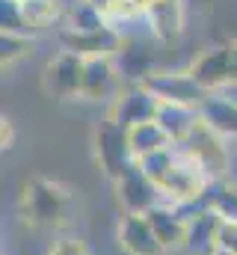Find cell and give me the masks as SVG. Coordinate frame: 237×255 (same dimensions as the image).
I'll use <instances>...</instances> for the list:
<instances>
[{"label": "cell", "instance_id": "1", "mask_svg": "<svg viewBox=\"0 0 237 255\" xmlns=\"http://www.w3.org/2000/svg\"><path fill=\"white\" fill-rule=\"evenodd\" d=\"M68 202H71V190L62 181L36 175V178H30L24 184L21 214H24V220L33 229H57V226H62V220H65Z\"/></svg>", "mask_w": 237, "mask_h": 255}, {"label": "cell", "instance_id": "2", "mask_svg": "<svg viewBox=\"0 0 237 255\" xmlns=\"http://www.w3.org/2000/svg\"><path fill=\"white\" fill-rule=\"evenodd\" d=\"M92 154H95L98 172L107 181L121 178L136 163L133 160V151H130V142H127V130L121 125H116L113 119H107V116L92 130Z\"/></svg>", "mask_w": 237, "mask_h": 255}, {"label": "cell", "instance_id": "3", "mask_svg": "<svg viewBox=\"0 0 237 255\" xmlns=\"http://www.w3.org/2000/svg\"><path fill=\"white\" fill-rule=\"evenodd\" d=\"M211 181H214V178H211L187 151H181V145H178L175 166H172V172H169V175L163 178V184H160L163 202H166V205H175V208L199 205L202 196L211 187Z\"/></svg>", "mask_w": 237, "mask_h": 255}, {"label": "cell", "instance_id": "4", "mask_svg": "<svg viewBox=\"0 0 237 255\" xmlns=\"http://www.w3.org/2000/svg\"><path fill=\"white\" fill-rule=\"evenodd\" d=\"M157 113H160V98L145 83H124L107 107V119H113L124 130L139 125V122L157 119Z\"/></svg>", "mask_w": 237, "mask_h": 255}, {"label": "cell", "instance_id": "5", "mask_svg": "<svg viewBox=\"0 0 237 255\" xmlns=\"http://www.w3.org/2000/svg\"><path fill=\"white\" fill-rule=\"evenodd\" d=\"M83 57L71 54V51H57L45 71H42V89L57 98V101H74L80 98V89H83Z\"/></svg>", "mask_w": 237, "mask_h": 255}, {"label": "cell", "instance_id": "6", "mask_svg": "<svg viewBox=\"0 0 237 255\" xmlns=\"http://www.w3.org/2000/svg\"><path fill=\"white\" fill-rule=\"evenodd\" d=\"M181 151H187L214 181L217 178H226V169H229V145H226V139L214 128H208L205 122L196 125V130L181 145Z\"/></svg>", "mask_w": 237, "mask_h": 255}, {"label": "cell", "instance_id": "7", "mask_svg": "<svg viewBox=\"0 0 237 255\" xmlns=\"http://www.w3.org/2000/svg\"><path fill=\"white\" fill-rule=\"evenodd\" d=\"M116 190V202L121 205L124 214H148L151 208L163 205V190L133 163L121 178L113 181Z\"/></svg>", "mask_w": 237, "mask_h": 255}, {"label": "cell", "instance_id": "8", "mask_svg": "<svg viewBox=\"0 0 237 255\" xmlns=\"http://www.w3.org/2000/svg\"><path fill=\"white\" fill-rule=\"evenodd\" d=\"M202 92H220L232 83V42L205 48L187 68Z\"/></svg>", "mask_w": 237, "mask_h": 255}, {"label": "cell", "instance_id": "9", "mask_svg": "<svg viewBox=\"0 0 237 255\" xmlns=\"http://www.w3.org/2000/svg\"><path fill=\"white\" fill-rule=\"evenodd\" d=\"M154 39H139V36H124L121 48L116 51V65L121 74V83H145L157 71V54H154Z\"/></svg>", "mask_w": 237, "mask_h": 255}, {"label": "cell", "instance_id": "10", "mask_svg": "<svg viewBox=\"0 0 237 255\" xmlns=\"http://www.w3.org/2000/svg\"><path fill=\"white\" fill-rule=\"evenodd\" d=\"M187 3L184 0H154L145 12V30L157 45H175L184 36V21H187Z\"/></svg>", "mask_w": 237, "mask_h": 255}, {"label": "cell", "instance_id": "11", "mask_svg": "<svg viewBox=\"0 0 237 255\" xmlns=\"http://www.w3.org/2000/svg\"><path fill=\"white\" fill-rule=\"evenodd\" d=\"M145 86L160 98V104H190V107H199L205 101L208 92L199 89V83L193 80V74L184 68V71H154Z\"/></svg>", "mask_w": 237, "mask_h": 255}, {"label": "cell", "instance_id": "12", "mask_svg": "<svg viewBox=\"0 0 237 255\" xmlns=\"http://www.w3.org/2000/svg\"><path fill=\"white\" fill-rule=\"evenodd\" d=\"M121 74L113 57H92L83 63L80 101H113L121 89Z\"/></svg>", "mask_w": 237, "mask_h": 255}, {"label": "cell", "instance_id": "13", "mask_svg": "<svg viewBox=\"0 0 237 255\" xmlns=\"http://www.w3.org/2000/svg\"><path fill=\"white\" fill-rule=\"evenodd\" d=\"M121 42H124V36L118 33L116 27H104L98 33H74L68 27L59 30L62 51H71V54H77L83 60H92V57H116Z\"/></svg>", "mask_w": 237, "mask_h": 255}, {"label": "cell", "instance_id": "14", "mask_svg": "<svg viewBox=\"0 0 237 255\" xmlns=\"http://www.w3.org/2000/svg\"><path fill=\"white\" fill-rule=\"evenodd\" d=\"M116 241L124 255H166L145 214H124L116 226Z\"/></svg>", "mask_w": 237, "mask_h": 255}, {"label": "cell", "instance_id": "15", "mask_svg": "<svg viewBox=\"0 0 237 255\" xmlns=\"http://www.w3.org/2000/svg\"><path fill=\"white\" fill-rule=\"evenodd\" d=\"M145 217H148V223H151V229H154V235H157V241L163 244L166 253L184 250V244H187V217H184L181 208L163 202V205L151 208Z\"/></svg>", "mask_w": 237, "mask_h": 255}, {"label": "cell", "instance_id": "16", "mask_svg": "<svg viewBox=\"0 0 237 255\" xmlns=\"http://www.w3.org/2000/svg\"><path fill=\"white\" fill-rule=\"evenodd\" d=\"M193 208H196L193 214H184L187 217V244H184V250L211 255L217 250V235H220L223 220L214 211L202 208V205H193Z\"/></svg>", "mask_w": 237, "mask_h": 255}, {"label": "cell", "instance_id": "17", "mask_svg": "<svg viewBox=\"0 0 237 255\" xmlns=\"http://www.w3.org/2000/svg\"><path fill=\"white\" fill-rule=\"evenodd\" d=\"M199 116L223 139H237V101L235 98H229L223 92H211L199 104Z\"/></svg>", "mask_w": 237, "mask_h": 255}, {"label": "cell", "instance_id": "18", "mask_svg": "<svg viewBox=\"0 0 237 255\" xmlns=\"http://www.w3.org/2000/svg\"><path fill=\"white\" fill-rule=\"evenodd\" d=\"M157 122L163 125V130L169 133L175 145H184L187 136L202 122V116H199V107H190V104H160Z\"/></svg>", "mask_w": 237, "mask_h": 255}, {"label": "cell", "instance_id": "19", "mask_svg": "<svg viewBox=\"0 0 237 255\" xmlns=\"http://www.w3.org/2000/svg\"><path fill=\"white\" fill-rule=\"evenodd\" d=\"M127 142H130L133 160H142V157H148V154H154V151H160V148L175 145L157 119H151V122H139V125L127 128Z\"/></svg>", "mask_w": 237, "mask_h": 255}, {"label": "cell", "instance_id": "20", "mask_svg": "<svg viewBox=\"0 0 237 255\" xmlns=\"http://www.w3.org/2000/svg\"><path fill=\"white\" fill-rule=\"evenodd\" d=\"M199 205L208 208V211H214L223 223H237V184H232L229 178L211 181V187L202 196Z\"/></svg>", "mask_w": 237, "mask_h": 255}, {"label": "cell", "instance_id": "21", "mask_svg": "<svg viewBox=\"0 0 237 255\" xmlns=\"http://www.w3.org/2000/svg\"><path fill=\"white\" fill-rule=\"evenodd\" d=\"M21 15L27 30H48L65 15L62 0H21Z\"/></svg>", "mask_w": 237, "mask_h": 255}, {"label": "cell", "instance_id": "22", "mask_svg": "<svg viewBox=\"0 0 237 255\" xmlns=\"http://www.w3.org/2000/svg\"><path fill=\"white\" fill-rule=\"evenodd\" d=\"M65 27L74 30V33H98V30L110 27V21H107V15H104L98 6L80 0L77 6H71V12H68V24H65Z\"/></svg>", "mask_w": 237, "mask_h": 255}, {"label": "cell", "instance_id": "23", "mask_svg": "<svg viewBox=\"0 0 237 255\" xmlns=\"http://www.w3.org/2000/svg\"><path fill=\"white\" fill-rule=\"evenodd\" d=\"M36 51V42L30 33H0V60H3V68H12L21 60L33 57Z\"/></svg>", "mask_w": 237, "mask_h": 255}, {"label": "cell", "instance_id": "24", "mask_svg": "<svg viewBox=\"0 0 237 255\" xmlns=\"http://www.w3.org/2000/svg\"><path fill=\"white\" fill-rule=\"evenodd\" d=\"M178 160V145H169V148H160V151H154V154H148V157H142V160H136V166L160 187L163 184V178L172 172V166H175Z\"/></svg>", "mask_w": 237, "mask_h": 255}, {"label": "cell", "instance_id": "25", "mask_svg": "<svg viewBox=\"0 0 237 255\" xmlns=\"http://www.w3.org/2000/svg\"><path fill=\"white\" fill-rule=\"evenodd\" d=\"M0 27L3 33H30L21 15V0H0Z\"/></svg>", "mask_w": 237, "mask_h": 255}, {"label": "cell", "instance_id": "26", "mask_svg": "<svg viewBox=\"0 0 237 255\" xmlns=\"http://www.w3.org/2000/svg\"><path fill=\"white\" fill-rule=\"evenodd\" d=\"M51 255H89L86 250V244L80 241V238H57L54 241V247H51Z\"/></svg>", "mask_w": 237, "mask_h": 255}, {"label": "cell", "instance_id": "27", "mask_svg": "<svg viewBox=\"0 0 237 255\" xmlns=\"http://www.w3.org/2000/svg\"><path fill=\"white\" fill-rule=\"evenodd\" d=\"M217 250H226V253H235L237 255V223H223V226H220Z\"/></svg>", "mask_w": 237, "mask_h": 255}, {"label": "cell", "instance_id": "28", "mask_svg": "<svg viewBox=\"0 0 237 255\" xmlns=\"http://www.w3.org/2000/svg\"><path fill=\"white\" fill-rule=\"evenodd\" d=\"M0 142H3V151H12V148H15V142H18V133H15L12 119H3V125H0Z\"/></svg>", "mask_w": 237, "mask_h": 255}, {"label": "cell", "instance_id": "29", "mask_svg": "<svg viewBox=\"0 0 237 255\" xmlns=\"http://www.w3.org/2000/svg\"><path fill=\"white\" fill-rule=\"evenodd\" d=\"M187 6H193V9H202V12H208L211 6H214V0H184Z\"/></svg>", "mask_w": 237, "mask_h": 255}, {"label": "cell", "instance_id": "30", "mask_svg": "<svg viewBox=\"0 0 237 255\" xmlns=\"http://www.w3.org/2000/svg\"><path fill=\"white\" fill-rule=\"evenodd\" d=\"M232 83H237V42H232Z\"/></svg>", "mask_w": 237, "mask_h": 255}, {"label": "cell", "instance_id": "31", "mask_svg": "<svg viewBox=\"0 0 237 255\" xmlns=\"http://www.w3.org/2000/svg\"><path fill=\"white\" fill-rule=\"evenodd\" d=\"M86 3H92V6H98V9H101V12H104V9H107V6H110V3H113V0H86Z\"/></svg>", "mask_w": 237, "mask_h": 255}, {"label": "cell", "instance_id": "32", "mask_svg": "<svg viewBox=\"0 0 237 255\" xmlns=\"http://www.w3.org/2000/svg\"><path fill=\"white\" fill-rule=\"evenodd\" d=\"M211 255H235V253H226V250H214Z\"/></svg>", "mask_w": 237, "mask_h": 255}]
</instances>
